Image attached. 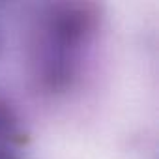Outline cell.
<instances>
[{
    "label": "cell",
    "instance_id": "6da1fadb",
    "mask_svg": "<svg viewBox=\"0 0 159 159\" xmlns=\"http://www.w3.org/2000/svg\"><path fill=\"white\" fill-rule=\"evenodd\" d=\"M99 25V10L90 2L47 4L34 25V75L47 92H62L79 77L81 64Z\"/></svg>",
    "mask_w": 159,
    "mask_h": 159
},
{
    "label": "cell",
    "instance_id": "7a4b0ae2",
    "mask_svg": "<svg viewBox=\"0 0 159 159\" xmlns=\"http://www.w3.org/2000/svg\"><path fill=\"white\" fill-rule=\"evenodd\" d=\"M19 135V125L17 120L11 116L8 107L4 103H0V139L4 140H13Z\"/></svg>",
    "mask_w": 159,
    "mask_h": 159
},
{
    "label": "cell",
    "instance_id": "3957f363",
    "mask_svg": "<svg viewBox=\"0 0 159 159\" xmlns=\"http://www.w3.org/2000/svg\"><path fill=\"white\" fill-rule=\"evenodd\" d=\"M0 159H21L19 155L11 153V152H4V150H0Z\"/></svg>",
    "mask_w": 159,
    "mask_h": 159
}]
</instances>
